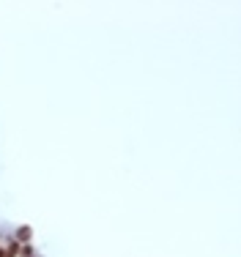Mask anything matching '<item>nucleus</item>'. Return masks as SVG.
Here are the masks:
<instances>
[{"mask_svg":"<svg viewBox=\"0 0 241 257\" xmlns=\"http://www.w3.org/2000/svg\"><path fill=\"white\" fill-rule=\"evenodd\" d=\"M30 227H17V235H14V238H17V244H30Z\"/></svg>","mask_w":241,"mask_h":257,"instance_id":"1","label":"nucleus"}]
</instances>
